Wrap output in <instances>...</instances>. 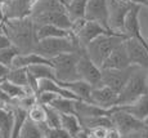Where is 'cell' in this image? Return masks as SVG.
<instances>
[{
  "mask_svg": "<svg viewBox=\"0 0 148 138\" xmlns=\"http://www.w3.org/2000/svg\"><path fill=\"white\" fill-rule=\"evenodd\" d=\"M1 34H4L10 41V44L18 50L19 54L34 53L36 39V26L31 17L23 18L5 19L1 27Z\"/></svg>",
  "mask_w": 148,
  "mask_h": 138,
  "instance_id": "cell-1",
  "label": "cell"
},
{
  "mask_svg": "<svg viewBox=\"0 0 148 138\" xmlns=\"http://www.w3.org/2000/svg\"><path fill=\"white\" fill-rule=\"evenodd\" d=\"M84 52L85 50L80 47L77 39L73 35H71L70 38H49L38 40L35 48H34V53L39 54L49 61L61 54L84 53Z\"/></svg>",
  "mask_w": 148,
  "mask_h": 138,
  "instance_id": "cell-2",
  "label": "cell"
},
{
  "mask_svg": "<svg viewBox=\"0 0 148 138\" xmlns=\"http://www.w3.org/2000/svg\"><path fill=\"white\" fill-rule=\"evenodd\" d=\"M126 39L127 38L125 35H122V34H115V32L104 34V35H101L94 41L90 43L85 48V53L98 67L102 68L103 63L111 56V53L120 44H122Z\"/></svg>",
  "mask_w": 148,
  "mask_h": 138,
  "instance_id": "cell-3",
  "label": "cell"
},
{
  "mask_svg": "<svg viewBox=\"0 0 148 138\" xmlns=\"http://www.w3.org/2000/svg\"><path fill=\"white\" fill-rule=\"evenodd\" d=\"M148 70L142 67H136L129 81L119 94V106H126L135 102L144 94H148V83H147Z\"/></svg>",
  "mask_w": 148,
  "mask_h": 138,
  "instance_id": "cell-4",
  "label": "cell"
},
{
  "mask_svg": "<svg viewBox=\"0 0 148 138\" xmlns=\"http://www.w3.org/2000/svg\"><path fill=\"white\" fill-rule=\"evenodd\" d=\"M81 54L82 53H67L50 59V63L56 71L57 81L70 83L80 80L77 74V63Z\"/></svg>",
  "mask_w": 148,
  "mask_h": 138,
  "instance_id": "cell-5",
  "label": "cell"
},
{
  "mask_svg": "<svg viewBox=\"0 0 148 138\" xmlns=\"http://www.w3.org/2000/svg\"><path fill=\"white\" fill-rule=\"evenodd\" d=\"M71 32L77 39L80 47L85 50V48L92 41H94L97 38H99L101 35H104V34L111 32V31L104 27V26H102L101 23H98V22L80 19V21H76L72 23Z\"/></svg>",
  "mask_w": 148,
  "mask_h": 138,
  "instance_id": "cell-6",
  "label": "cell"
},
{
  "mask_svg": "<svg viewBox=\"0 0 148 138\" xmlns=\"http://www.w3.org/2000/svg\"><path fill=\"white\" fill-rule=\"evenodd\" d=\"M108 5V28L111 32L122 34L124 22L127 13L134 4L126 3L124 0H107ZM124 35V34H122Z\"/></svg>",
  "mask_w": 148,
  "mask_h": 138,
  "instance_id": "cell-7",
  "label": "cell"
},
{
  "mask_svg": "<svg viewBox=\"0 0 148 138\" xmlns=\"http://www.w3.org/2000/svg\"><path fill=\"white\" fill-rule=\"evenodd\" d=\"M110 116H111V120H112L113 128L117 129L122 137L129 136V134L135 133V132H139L146 128V124L143 121L135 119L130 114L125 112L119 106L112 108V112H111Z\"/></svg>",
  "mask_w": 148,
  "mask_h": 138,
  "instance_id": "cell-8",
  "label": "cell"
},
{
  "mask_svg": "<svg viewBox=\"0 0 148 138\" xmlns=\"http://www.w3.org/2000/svg\"><path fill=\"white\" fill-rule=\"evenodd\" d=\"M136 66H130L124 70H102V85L111 88L116 93L120 94V92L124 89L126 83L129 81L130 76L135 71Z\"/></svg>",
  "mask_w": 148,
  "mask_h": 138,
  "instance_id": "cell-9",
  "label": "cell"
},
{
  "mask_svg": "<svg viewBox=\"0 0 148 138\" xmlns=\"http://www.w3.org/2000/svg\"><path fill=\"white\" fill-rule=\"evenodd\" d=\"M77 74H79L80 80L90 84L93 88L102 85V68L98 67V66L86 56L85 52L81 54L80 59H79Z\"/></svg>",
  "mask_w": 148,
  "mask_h": 138,
  "instance_id": "cell-10",
  "label": "cell"
},
{
  "mask_svg": "<svg viewBox=\"0 0 148 138\" xmlns=\"http://www.w3.org/2000/svg\"><path fill=\"white\" fill-rule=\"evenodd\" d=\"M124 45L132 66L148 70V45L136 39H126Z\"/></svg>",
  "mask_w": 148,
  "mask_h": 138,
  "instance_id": "cell-11",
  "label": "cell"
},
{
  "mask_svg": "<svg viewBox=\"0 0 148 138\" xmlns=\"http://www.w3.org/2000/svg\"><path fill=\"white\" fill-rule=\"evenodd\" d=\"M142 8L143 7H140V5H133V8L130 9V12L127 13L126 18H125L122 34H124L127 39H136V40H139V41L147 44L146 39L142 35V26H140Z\"/></svg>",
  "mask_w": 148,
  "mask_h": 138,
  "instance_id": "cell-12",
  "label": "cell"
},
{
  "mask_svg": "<svg viewBox=\"0 0 148 138\" xmlns=\"http://www.w3.org/2000/svg\"><path fill=\"white\" fill-rule=\"evenodd\" d=\"M90 103L103 108V110H112L119 106V93L112 90L111 88L99 85L93 88L92 96H90Z\"/></svg>",
  "mask_w": 148,
  "mask_h": 138,
  "instance_id": "cell-13",
  "label": "cell"
},
{
  "mask_svg": "<svg viewBox=\"0 0 148 138\" xmlns=\"http://www.w3.org/2000/svg\"><path fill=\"white\" fill-rule=\"evenodd\" d=\"M38 0H3L5 19L30 17L32 7Z\"/></svg>",
  "mask_w": 148,
  "mask_h": 138,
  "instance_id": "cell-14",
  "label": "cell"
},
{
  "mask_svg": "<svg viewBox=\"0 0 148 138\" xmlns=\"http://www.w3.org/2000/svg\"><path fill=\"white\" fill-rule=\"evenodd\" d=\"M31 19L34 21L35 26H44V25H50L59 27L62 30L71 31L73 22L70 19L68 14L64 13H42V14H36V16H30Z\"/></svg>",
  "mask_w": 148,
  "mask_h": 138,
  "instance_id": "cell-15",
  "label": "cell"
},
{
  "mask_svg": "<svg viewBox=\"0 0 148 138\" xmlns=\"http://www.w3.org/2000/svg\"><path fill=\"white\" fill-rule=\"evenodd\" d=\"M86 21H94L108 28V5L107 0H88L86 12H85ZM110 30V28H108Z\"/></svg>",
  "mask_w": 148,
  "mask_h": 138,
  "instance_id": "cell-16",
  "label": "cell"
},
{
  "mask_svg": "<svg viewBox=\"0 0 148 138\" xmlns=\"http://www.w3.org/2000/svg\"><path fill=\"white\" fill-rule=\"evenodd\" d=\"M130 66H132V63H130L129 56H127L125 45L122 43L106 59V62L102 66V70H107V68H110V70H124V68H127Z\"/></svg>",
  "mask_w": 148,
  "mask_h": 138,
  "instance_id": "cell-17",
  "label": "cell"
},
{
  "mask_svg": "<svg viewBox=\"0 0 148 138\" xmlns=\"http://www.w3.org/2000/svg\"><path fill=\"white\" fill-rule=\"evenodd\" d=\"M112 110L107 111L103 108L98 107V106L93 105L90 102H85V101H76L75 106V115L80 120L82 119H92V117H99V116H110Z\"/></svg>",
  "mask_w": 148,
  "mask_h": 138,
  "instance_id": "cell-18",
  "label": "cell"
},
{
  "mask_svg": "<svg viewBox=\"0 0 148 138\" xmlns=\"http://www.w3.org/2000/svg\"><path fill=\"white\" fill-rule=\"evenodd\" d=\"M119 107L124 110L125 112L134 116L135 119L144 123L148 119V94H144L143 97H140L139 99H136L135 102L130 103V105L119 106Z\"/></svg>",
  "mask_w": 148,
  "mask_h": 138,
  "instance_id": "cell-19",
  "label": "cell"
},
{
  "mask_svg": "<svg viewBox=\"0 0 148 138\" xmlns=\"http://www.w3.org/2000/svg\"><path fill=\"white\" fill-rule=\"evenodd\" d=\"M63 88L70 90L73 96L79 101H85V102H90V96H92L93 87L88 83L82 81V80H76V81L70 83H59Z\"/></svg>",
  "mask_w": 148,
  "mask_h": 138,
  "instance_id": "cell-20",
  "label": "cell"
},
{
  "mask_svg": "<svg viewBox=\"0 0 148 138\" xmlns=\"http://www.w3.org/2000/svg\"><path fill=\"white\" fill-rule=\"evenodd\" d=\"M64 12H66V7L62 3L57 1V0H38L35 3V5L32 7L30 16H36V14H42V13H64Z\"/></svg>",
  "mask_w": 148,
  "mask_h": 138,
  "instance_id": "cell-21",
  "label": "cell"
},
{
  "mask_svg": "<svg viewBox=\"0 0 148 138\" xmlns=\"http://www.w3.org/2000/svg\"><path fill=\"white\" fill-rule=\"evenodd\" d=\"M14 128V112L10 107H0V137L10 138Z\"/></svg>",
  "mask_w": 148,
  "mask_h": 138,
  "instance_id": "cell-22",
  "label": "cell"
},
{
  "mask_svg": "<svg viewBox=\"0 0 148 138\" xmlns=\"http://www.w3.org/2000/svg\"><path fill=\"white\" fill-rule=\"evenodd\" d=\"M61 115V129L70 134L72 138H77L79 134L82 132L81 123L76 115L59 114Z\"/></svg>",
  "mask_w": 148,
  "mask_h": 138,
  "instance_id": "cell-23",
  "label": "cell"
},
{
  "mask_svg": "<svg viewBox=\"0 0 148 138\" xmlns=\"http://www.w3.org/2000/svg\"><path fill=\"white\" fill-rule=\"evenodd\" d=\"M42 63H50L49 59H45L44 57L39 56L36 53H28V54H18L16 59L13 61L12 68H28L35 65H42Z\"/></svg>",
  "mask_w": 148,
  "mask_h": 138,
  "instance_id": "cell-24",
  "label": "cell"
},
{
  "mask_svg": "<svg viewBox=\"0 0 148 138\" xmlns=\"http://www.w3.org/2000/svg\"><path fill=\"white\" fill-rule=\"evenodd\" d=\"M88 0H67L66 3V12L72 22L85 19V12H86Z\"/></svg>",
  "mask_w": 148,
  "mask_h": 138,
  "instance_id": "cell-25",
  "label": "cell"
},
{
  "mask_svg": "<svg viewBox=\"0 0 148 138\" xmlns=\"http://www.w3.org/2000/svg\"><path fill=\"white\" fill-rule=\"evenodd\" d=\"M72 35L71 31L62 30L56 26L44 25V26H36V39H49V38H70Z\"/></svg>",
  "mask_w": 148,
  "mask_h": 138,
  "instance_id": "cell-26",
  "label": "cell"
},
{
  "mask_svg": "<svg viewBox=\"0 0 148 138\" xmlns=\"http://www.w3.org/2000/svg\"><path fill=\"white\" fill-rule=\"evenodd\" d=\"M28 75L34 77L35 80L40 81L42 79H50V80H57L56 77V71H54L53 66L49 63H42V65H35L27 68Z\"/></svg>",
  "mask_w": 148,
  "mask_h": 138,
  "instance_id": "cell-27",
  "label": "cell"
},
{
  "mask_svg": "<svg viewBox=\"0 0 148 138\" xmlns=\"http://www.w3.org/2000/svg\"><path fill=\"white\" fill-rule=\"evenodd\" d=\"M76 101L72 98H66V97L58 96L56 99L50 103V107H53L54 110H57L59 114H68V115H75V106Z\"/></svg>",
  "mask_w": 148,
  "mask_h": 138,
  "instance_id": "cell-28",
  "label": "cell"
},
{
  "mask_svg": "<svg viewBox=\"0 0 148 138\" xmlns=\"http://www.w3.org/2000/svg\"><path fill=\"white\" fill-rule=\"evenodd\" d=\"M7 80L18 87H30V76H28L27 68H10Z\"/></svg>",
  "mask_w": 148,
  "mask_h": 138,
  "instance_id": "cell-29",
  "label": "cell"
},
{
  "mask_svg": "<svg viewBox=\"0 0 148 138\" xmlns=\"http://www.w3.org/2000/svg\"><path fill=\"white\" fill-rule=\"evenodd\" d=\"M42 137H44V133H42L41 126L27 119L21 129L19 138H42Z\"/></svg>",
  "mask_w": 148,
  "mask_h": 138,
  "instance_id": "cell-30",
  "label": "cell"
},
{
  "mask_svg": "<svg viewBox=\"0 0 148 138\" xmlns=\"http://www.w3.org/2000/svg\"><path fill=\"white\" fill-rule=\"evenodd\" d=\"M27 119L31 120L35 124H44L45 119H47V114H45V107L40 103H35L30 110L27 111Z\"/></svg>",
  "mask_w": 148,
  "mask_h": 138,
  "instance_id": "cell-31",
  "label": "cell"
},
{
  "mask_svg": "<svg viewBox=\"0 0 148 138\" xmlns=\"http://www.w3.org/2000/svg\"><path fill=\"white\" fill-rule=\"evenodd\" d=\"M44 107H45V114H47L45 124L49 128L61 129V115H59V112L57 110H54L53 107H50V106H44Z\"/></svg>",
  "mask_w": 148,
  "mask_h": 138,
  "instance_id": "cell-32",
  "label": "cell"
},
{
  "mask_svg": "<svg viewBox=\"0 0 148 138\" xmlns=\"http://www.w3.org/2000/svg\"><path fill=\"white\" fill-rule=\"evenodd\" d=\"M18 54H19L18 50H17L13 45L4 48V49L0 50V63L7 66V67H9V68H12L13 61L16 59V57L18 56Z\"/></svg>",
  "mask_w": 148,
  "mask_h": 138,
  "instance_id": "cell-33",
  "label": "cell"
},
{
  "mask_svg": "<svg viewBox=\"0 0 148 138\" xmlns=\"http://www.w3.org/2000/svg\"><path fill=\"white\" fill-rule=\"evenodd\" d=\"M108 129L110 128H106V126H97V128L82 129V130H84L85 138H106Z\"/></svg>",
  "mask_w": 148,
  "mask_h": 138,
  "instance_id": "cell-34",
  "label": "cell"
},
{
  "mask_svg": "<svg viewBox=\"0 0 148 138\" xmlns=\"http://www.w3.org/2000/svg\"><path fill=\"white\" fill-rule=\"evenodd\" d=\"M142 12L144 13L143 8H142ZM140 26H142V35H143V38L146 39L148 44V16H146V13H144V19L140 17Z\"/></svg>",
  "mask_w": 148,
  "mask_h": 138,
  "instance_id": "cell-35",
  "label": "cell"
},
{
  "mask_svg": "<svg viewBox=\"0 0 148 138\" xmlns=\"http://www.w3.org/2000/svg\"><path fill=\"white\" fill-rule=\"evenodd\" d=\"M13 103V99H10L4 92L0 89V107H9L12 106Z\"/></svg>",
  "mask_w": 148,
  "mask_h": 138,
  "instance_id": "cell-36",
  "label": "cell"
},
{
  "mask_svg": "<svg viewBox=\"0 0 148 138\" xmlns=\"http://www.w3.org/2000/svg\"><path fill=\"white\" fill-rule=\"evenodd\" d=\"M122 138H148V126L146 125V128L142 129V130L132 133V134H129V136H125Z\"/></svg>",
  "mask_w": 148,
  "mask_h": 138,
  "instance_id": "cell-37",
  "label": "cell"
},
{
  "mask_svg": "<svg viewBox=\"0 0 148 138\" xmlns=\"http://www.w3.org/2000/svg\"><path fill=\"white\" fill-rule=\"evenodd\" d=\"M9 71H10L9 67H7V66L0 63V81L7 80V76H8V74H9Z\"/></svg>",
  "mask_w": 148,
  "mask_h": 138,
  "instance_id": "cell-38",
  "label": "cell"
},
{
  "mask_svg": "<svg viewBox=\"0 0 148 138\" xmlns=\"http://www.w3.org/2000/svg\"><path fill=\"white\" fill-rule=\"evenodd\" d=\"M106 138H122V136L120 134V132L117 130V129H115L112 126V128H110L107 130V136Z\"/></svg>",
  "mask_w": 148,
  "mask_h": 138,
  "instance_id": "cell-39",
  "label": "cell"
},
{
  "mask_svg": "<svg viewBox=\"0 0 148 138\" xmlns=\"http://www.w3.org/2000/svg\"><path fill=\"white\" fill-rule=\"evenodd\" d=\"M10 41L8 40V38L4 35V34H0V50L1 49H4V48H7V47H10Z\"/></svg>",
  "mask_w": 148,
  "mask_h": 138,
  "instance_id": "cell-40",
  "label": "cell"
},
{
  "mask_svg": "<svg viewBox=\"0 0 148 138\" xmlns=\"http://www.w3.org/2000/svg\"><path fill=\"white\" fill-rule=\"evenodd\" d=\"M124 1L134 4V5H140L143 8H148V0H124Z\"/></svg>",
  "mask_w": 148,
  "mask_h": 138,
  "instance_id": "cell-41",
  "label": "cell"
},
{
  "mask_svg": "<svg viewBox=\"0 0 148 138\" xmlns=\"http://www.w3.org/2000/svg\"><path fill=\"white\" fill-rule=\"evenodd\" d=\"M5 22V14H4V9H3V4H0V34H1V27Z\"/></svg>",
  "mask_w": 148,
  "mask_h": 138,
  "instance_id": "cell-42",
  "label": "cell"
},
{
  "mask_svg": "<svg viewBox=\"0 0 148 138\" xmlns=\"http://www.w3.org/2000/svg\"><path fill=\"white\" fill-rule=\"evenodd\" d=\"M57 1H59V3H62V4H63V5H66L67 0H57Z\"/></svg>",
  "mask_w": 148,
  "mask_h": 138,
  "instance_id": "cell-43",
  "label": "cell"
},
{
  "mask_svg": "<svg viewBox=\"0 0 148 138\" xmlns=\"http://www.w3.org/2000/svg\"><path fill=\"white\" fill-rule=\"evenodd\" d=\"M144 124H146V125H147V126H148V119H147V120H146V121H144Z\"/></svg>",
  "mask_w": 148,
  "mask_h": 138,
  "instance_id": "cell-44",
  "label": "cell"
},
{
  "mask_svg": "<svg viewBox=\"0 0 148 138\" xmlns=\"http://www.w3.org/2000/svg\"><path fill=\"white\" fill-rule=\"evenodd\" d=\"M147 83H148V72H147Z\"/></svg>",
  "mask_w": 148,
  "mask_h": 138,
  "instance_id": "cell-45",
  "label": "cell"
},
{
  "mask_svg": "<svg viewBox=\"0 0 148 138\" xmlns=\"http://www.w3.org/2000/svg\"><path fill=\"white\" fill-rule=\"evenodd\" d=\"M0 138H1V137H0Z\"/></svg>",
  "mask_w": 148,
  "mask_h": 138,
  "instance_id": "cell-46",
  "label": "cell"
}]
</instances>
